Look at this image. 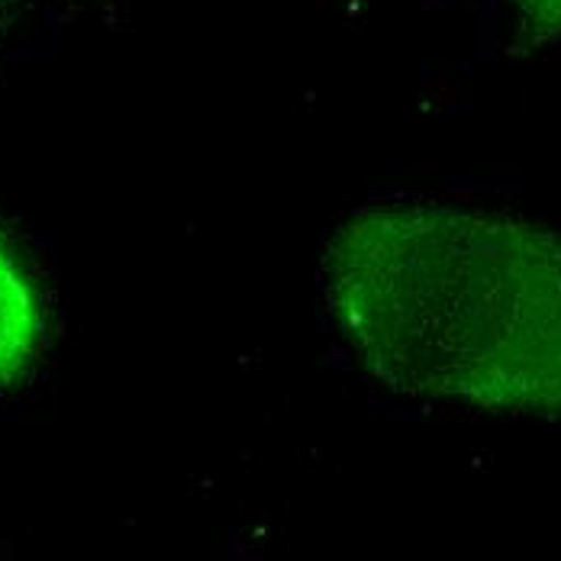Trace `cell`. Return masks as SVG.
Instances as JSON below:
<instances>
[{"label": "cell", "mask_w": 561, "mask_h": 561, "mask_svg": "<svg viewBox=\"0 0 561 561\" xmlns=\"http://www.w3.org/2000/svg\"><path fill=\"white\" fill-rule=\"evenodd\" d=\"M320 284L385 388L561 420V229L449 204L371 207L333 232Z\"/></svg>", "instance_id": "6da1fadb"}, {"label": "cell", "mask_w": 561, "mask_h": 561, "mask_svg": "<svg viewBox=\"0 0 561 561\" xmlns=\"http://www.w3.org/2000/svg\"><path fill=\"white\" fill-rule=\"evenodd\" d=\"M46 313L36 280L0 236V388L23 378L43 352Z\"/></svg>", "instance_id": "7a4b0ae2"}, {"label": "cell", "mask_w": 561, "mask_h": 561, "mask_svg": "<svg viewBox=\"0 0 561 561\" xmlns=\"http://www.w3.org/2000/svg\"><path fill=\"white\" fill-rule=\"evenodd\" d=\"M513 23L510 53L529 56L561 39V0H501Z\"/></svg>", "instance_id": "3957f363"}, {"label": "cell", "mask_w": 561, "mask_h": 561, "mask_svg": "<svg viewBox=\"0 0 561 561\" xmlns=\"http://www.w3.org/2000/svg\"><path fill=\"white\" fill-rule=\"evenodd\" d=\"M16 3H20V0H0V20H3V16H7V13L16 7Z\"/></svg>", "instance_id": "277c9868"}]
</instances>
